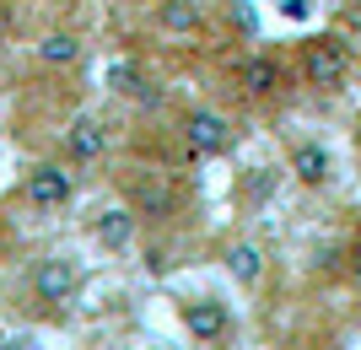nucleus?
<instances>
[{
    "instance_id": "1",
    "label": "nucleus",
    "mask_w": 361,
    "mask_h": 350,
    "mask_svg": "<svg viewBox=\"0 0 361 350\" xmlns=\"http://www.w3.org/2000/svg\"><path fill=\"white\" fill-rule=\"evenodd\" d=\"M297 70H302V81H307L313 92L345 87V76H350V44L340 38V32H318V38H307V44H302Z\"/></svg>"
},
{
    "instance_id": "2",
    "label": "nucleus",
    "mask_w": 361,
    "mask_h": 350,
    "mask_svg": "<svg viewBox=\"0 0 361 350\" xmlns=\"http://www.w3.org/2000/svg\"><path fill=\"white\" fill-rule=\"evenodd\" d=\"M124 199H130V211H135L146 227H167V221L178 215V189H173L162 173H130V178H124Z\"/></svg>"
},
{
    "instance_id": "3",
    "label": "nucleus",
    "mask_w": 361,
    "mask_h": 350,
    "mask_svg": "<svg viewBox=\"0 0 361 350\" xmlns=\"http://www.w3.org/2000/svg\"><path fill=\"white\" fill-rule=\"evenodd\" d=\"M183 146H189V156H226L232 151V119L226 113H216V108H183Z\"/></svg>"
},
{
    "instance_id": "4",
    "label": "nucleus",
    "mask_w": 361,
    "mask_h": 350,
    "mask_svg": "<svg viewBox=\"0 0 361 350\" xmlns=\"http://www.w3.org/2000/svg\"><path fill=\"white\" fill-rule=\"evenodd\" d=\"M22 199H27L32 211H65L75 199V173L65 162H38L22 178Z\"/></svg>"
},
{
    "instance_id": "5",
    "label": "nucleus",
    "mask_w": 361,
    "mask_h": 350,
    "mask_svg": "<svg viewBox=\"0 0 361 350\" xmlns=\"http://www.w3.org/2000/svg\"><path fill=\"white\" fill-rule=\"evenodd\" d=\"M75 286H81V264H75L71 254H49V259H38V270H32V296H38L44 307L71 302Z\"/></svg>"
},
{
    "instance_id": "6",
    "label": "nucleus",
    "mask_w": 361,
    "mask_h": 350,
    "mask_svg": "<svg viewBox=\"0 0 361 350\" xmlns=\"http://www.w3.org/2000/svg\"><path fill=\"white\" fill-rule=\"evenodd\" d=\"M232 76H238L243 97H254V103H264V97H275V92L286 87V65L275 60V54H243Z\"/></svg>"
},
{
    "instance_id": "7",
    "label": "nucleus",
    "mask_w": 361,
    "mask_h": 350,
    "mask_svg": "<svg viewBox=\"0 0 361 350\" xmlns=\"http://www.w3.org/2000/svg\"><path fill=\"white\" fill-rule=\"evenodd\" d=\"M178 318H183V329L195 339H205V345H216V339L232 329V318H226V302L221 296H195V302H183L178 307Z\"/></svg>"
},
{
    "instance_id": "8",
    "label": "nucleus",
    "mask_w": 361,
    "mask_h": 350,
    "mask_svg": "<svg viewBox=\"0 0 361 350\" xmlns=\"http://www.w3.org/2000/svg\"><path fill=\"white\" fill-rule=\"evenodd\" d=\"M135 227H140V215L124 205V211H103L97 221H92V237L108 248V254H124V248L135 243Z\"/></svg>"
},
{
    "instance_id": "9",
    "label": "nucleus",
    "mask_w": 361,
    "mask_h": 350,
    "mask_svg": "<svg viewBox=\"0 0 361 350\" xmlns=\"http://www.w3.org/2000/svg\"><path fill=\"white\" fill-rule=\"evenodd\" d=\"M157 27L173 38H195L205 27V11H200V0H157Z\"/></svg>"
},
{
    "instance_id": "10",
    "label": "nucleus",
    "mask_w": 361,
    "mask_h": 350,
    "mask_svg": "<svg viewBox=\"0 0 361 350\" xmlns=\"http://www.w3.org/2000/svg\"><path fill=\"white\" fill-rule=\"evenodd\" d=\"M291 173H297V183H307V189H324V183L334 178V162H329L324 146L302 140V146H291Z\"/></svg>"
},
{
    "instance_id": "11",
    "label": "nucleus",
    "mask_w": 361,
    "mask_h": 350,
    "mask_svg": "<svg viewBox=\"0 0 361 350\" xmlns=\"http://www.w3.org/2000/svg\"><path fill=\"white\" fill-rule=\"evenodd\" d=\"M108 81H114V92H119V97H130V103L162 108V87H157L151 76H140L135 65H114V70H108Z\"/></svg>"
},
{
    "instance_id": "12",
    "label": "nucleus",
    "mask_w": 361,
    "mask_h": 350,
    "mask_svg": "<svg viewBox=\"0 0 361 350\" xmlns=\"http://www.w3.org/2000/svg\"><path fill=\"white\" fill-rule=\"evenodd\" d=\"M65 146H71L75 162H92V156H103L108 130H103L97 119H75V124H71V135H65Z\"/></svg>"
},
{
    "instance_id": "13",
    "label": "nucleus",
    "mask_w": 361,
    "mask_h": 350,
    "mask_svg": "<svg viewBox=\"0 0 361 350\" xmlns=\"http://www.w3.org/2000/svg\"><path fill=\"white\" fill-rule=\"evenodd\" d=\"M226 270H232L238 286H259V275H264V254H259L254 243H232V248H226Z\"/></svg>"
},
{
    "instance_id": "14",
    "label": "nucleus",
    "mask_w": 361,
    "mask_h": 350,
    "mask_svg": "<svg viewBox=\"0 0 361 350\" xmlns=\"http://www.w3.org/2000/svg\"><path fill=\"white\" fill-rule=\"evenodd\" d=\"M38 60L44 65H75L81 60V38L75 32H44L38 38Z\"/></svg>"
},
{
    "instance_id": "15",
    "label": "nucleus",
    "mask_w": 361,
    "mask_h": 350,
    "mask_svg": "<svg viewBox=\"0 0 361 350\" xmlns=\"http://www.w3.org/2000/svg\"><path fill=\"white\" fill-rule=\"evenodd\" d=\"M350 270L361 275V227H356V237H350Z\"/></svg>"
},
{
    "instance_id": "16",
    "label": "nucleus",
    "mask_w": 361,
    "mask_h": 350,
    "mask_svg": "<svg viewBox=\"0 0 361 350\" xmlns=\"http://www.w3.org/2000/svg\"><path fill=\"white\" fill-rule=\"evenodd\" d=\"M0 38H6V16H0Z\"/></svg>"
}]
</instances>
